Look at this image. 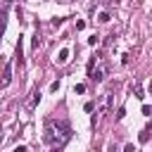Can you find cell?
Returning a JSON list of instances; mask_svg holds the SVG:
<instances>
[{
  "label": "cell",
  "instance_id": "obj_1",
  "mask_svg": "<svg viewBox=\"0 0 152 152\" xmlns=\"http://www.w3.org/2000/svg\"><path fill=\"white\" fill-rule=\"evenodd\" d=\"M71 126L64 121V119H48L45 121V133H43V140L45 145L50 147H64L69 140H71Z\"/></svg>",
  "mask_w": 152,
  "mask_h": 152
},
{
  "label": "cell",
  "instance_id": "obj_2",
  "mask_svg": "<svg viewBox=\"0 0 152 152\" xmlns=\"http://www.w3.org/2000/svg\"><path fill=\"white\" fill-rule=\"evenodd\" d=\"M88 76H90V81H95V83H102V78H104V69H102V66H97L95 71H88Z\"/></svg>",
  "mask_w": 152,
  "mask_h": 152
},
{
  "label": "cell",
  "instance_id": "obj_3",
  "mask_svg": "<svg viewBox=\"0 0 152 152\" xmlns=\"http://www.w3.org/2000/svg\"><path fill=\"white\" fill-rule=\"evenodd\" d=\"M66 62H69V48H62L57 55V64H66Z\"/></svg>",
  "mask_w": 152,
  "mask_h": 152
},
{
  "label": "cell",
  "instance_id": "obj_4",
  "mask_svg": "<svg viewBox=\"0 0 152 152\" xmlns=\"http://www.w3.org/2000/svg\"><path fill=\"white\" fill-rule=\"evenodd\" d=\"M10 81H12V69H10V64H7V66H5V74H2V81H0V86L5 88Z\"/></svg>",
  "mask_w": 152,
  "mask_h": 152
},
{
  "label": "cell",
  "instance_id": "obj_5",
  "mask_svg": "<svg viewBox=\"0 0 152 152\" xmlns=\"http://www.w3.org/2000/svg\"><path fill=\"white\" fill-rule=\"evenodd\" d=\"M38 102H40V93H38V90H33V93H31V102H28V107H36Z\"/></svg>",
  "mask_w": 152,
  "mask_h": 152
},
{
  "label": "cell",
  "instance_id": "obj_6",
  "mask_svg": "<svg viewBox=\"0 0 152 152\" xmlns=\"http://www.w3.org/2000/svg\"><path fill=\"white\" fill-rule=\"evenodd\" d=\"M21 52H24V45H21V38H19V43H17V57H19V66L24 64V57H21Z\"/></svg>",
  "mask_w": 152,
  "mask_h": 152
},
{
  "label": "cell",
  "instance_id": "obj_7",
  "mask_svg": "<svg viewBox=\"0 0 152 152\" xmlns=\"http://www.w3.org/2000/svg\"><path fill=\"white\" fill-rule=\"evenodd\" d=\"M97 21H100V24H107V21H109V12H100V14H97Z\"/></svg>",
  "mask_w": 152,
  "mask_h": 152
},
{
  "label": "cell",
  "instance_id": "obj_8",
  "mask_svg": "<svg viewBox=\"0 0 152 152\" xmlns=\"http://www.w3.org/2000/svg\"><path fill=\"white\" fill-rule=\"evenodd\" d=\"M88 45H93V48H95V45H100V36H97V33H93V36L88 38Z\"/></svg>",
  "mask_w": 152,
  "mask_h": 152
},
{
  "label": "cell",
  "instance_id": "obj_9",
  "mask_svg": "<svg viewBox=\"0 0 152 152\" xmlns=\"http://www.w3.org/2000/svg\"><path fill=\"white\" fill-rule=\"evenodd\" d=\"M5 24H7V14L0 12V36H2V31H5Z\"/></svg>",
  "mask_w": 152,
  "mask_h": 152
},
{
  "label": "cell",
  "instance_id": "obj_10",
  "mask_svg": "<svg viewBox=\"0 0 152 152\" xmlns=\"http://www.w3.org/2000/svg\"><path fill=\"white\" fill-rule=\"evenodd\" d=\"M74 93L83 95V93H86V86H83V83H76V86H74Z\"/></svg>",
  "mask_w": 152,
  "mask_h": 152
},
{
  "label": "cell",
  "instance_id": "obj_11",
  "mask_svg": "<svg viewBox=\"0 0 152 152\" xmlns=\"http://www.w3.org/2000/svg\"><path fill=\"white\" fill-rule=\"evenodd\" d=\"M135 97H138V100H142V97H145V93H142V88H140L138 83H135Z\"/></svg>",
  "mask_w": 152,
  "mask_h": 152
},
{
  "label": "cell",
  "instance_id": "obj_12",
  "mask_svg": "<svg viewBox=\"0 0 152 152\" xmlns=\"http://www.w3.org/2000/svg\"><path fill=\"white\" fill-rule=\"evenodd\" d=\"M31 45H33V50H38V45H40V36H38V33L33 36V43H31Z\"/></svg>",
  "mask_w": 152,
  "mask_h": 152
},
{
  "label": "cell",
  "instance_id": "obj_13",
  "mask_svg": "<svg viewBox=\"0 0 152 152\" xmlns=\"http://www.w3.org/2000/svg\"><path fill=\"white\" fill-rule=\"evenodd\" d=\"M59 86H62L59 81H52V83H50V90H52V93H57V90H59Z\"/></svg>",
  "mask_w": 152,
  "mask_h": 152
},
{
  "label": "cell",
  "instance_id": "obj_14",
  "mask_svg": "<svg viewBox=\"0 0 152 152\" xmlns=\"http://www.w3.org/2000/svg\"><path fill=\"white\" fill-rule=\"evenodd\" d=\"M142 114H145V116H152V107H150V104H142Z\"/></svg>",
  "mask_w": 152,
  "mask_h": 152
},
{
  "label": "cell",
  "instance_id": "obj_15",
  "mask_svg": "<svg viewBox=\"0 0 152 152\" xmlns=\"http://www.w3.org/2000/svg\"><path fill=\"white\" fill-rule=\"evenodd\" d=\"M83 28H86V21L78 19V21H76V31H83Z\"/></svg>",
  "mask_w": 152,
  "mask_h": 152
},
{
  "label": "cell",
  "instance_id": "obj_16",
  "mask_svg": "<svg viewBox=\"0 0 152 152\" xmlns=\"http://www.w3.org/2000/svg\"><path fill=\"white\" fill-rule=\"evenodd\" d=\"M124 116H126V109H124V107H119V112H116V119H124Z\"/></svg>",
  "mask_w": 152,
  "mask_h": 152
},
{
  "label": "cell",
  "instance_id": "obj_17",
  "mask_svg": "<svg viewBox=\"0 0 152 152\" xmlns=\"http://www.w3.org/2000/svg\"><path fill=\"white\" fill-rule=\"evenodd\" d=\"M147 138H150V133H147V131H142V133H140V142H147Z\"/></svg>",
  "mask_w": 152,
  "mask_h": 152
},
{
  "label": "cell",
  "instance_id": "obj_18",
  "mask_svg": "<svg viewBox=\"0 0 152 152\" xmlns=\"http://www.w3.org/2000/svg\"><path fill=\"white\" fill-rule=\"evenodd\" d=\"M83 109H86V112H93V109H95V104H93V102H86V107H83Z\"/></svg>",
  "mask_w": 152,
  "mask_h": 152
},
{
  "label": "cell",
  "instance_id": "obj_19",
  "mask_svg": "<svg viewBox=\"0 0 152 152\" xmlns=\"http://www.w3.org/2000/svg\"><path fill=\"white\" fill-rule=\"evenodd\" d=\"M147 90H150V95H152V81H150V86H147Z\"/></svg>",
  "mask_w": 152,
  "mask_h": 152
},
{
  "label": "cell",
  "instance_id": "obj_20",
  "mask_svg": "<svg viewBox=\"0 0 152 152\" xmlns=\"http://www.w3.org/2000/svg\"><path fill=\"white\" fill-rule=\"evenodd\" d=\"M7 2H14V0H7Z\"/></svg>",
  "mask_w": 152,
  "mask_h": 152
}]
</instances>
